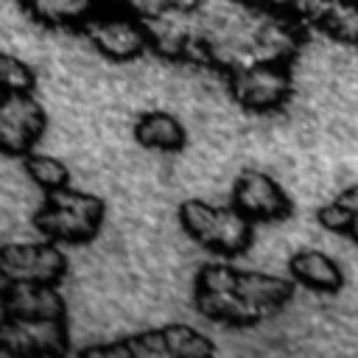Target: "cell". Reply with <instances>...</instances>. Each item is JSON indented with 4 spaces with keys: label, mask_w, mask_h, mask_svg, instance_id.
I'll use <instances>...</instances> for the list:
<instances>
[{
    "label": "cell",
    "mask_w": 358,
    "mask_h": 358,
    "mask_svg": "<svg viewBox=\"0 0 358 358\" xmlns=\"http://www.w3.org/2000/svg\"><path fill=\"white\" fill-rule=\"evenodd\" d=\"M215 347L204 336H199L187 324H165L159 330L137 333L131 338H123L117 344H103V347H87L84 355H213Z\"/></svg>",
    "instance_id": "4"
},
{
    "label": "cell",
    "mask_w": 358,
    "mask_h": 358,
    "mask_svg": "<svg viewBox=\"0 0 358 358\" xmlns=\"http://www.w3.org/2000/svg\"><path fill=\"white\" fill-rule=\"evenodd\" d=\"M3 280H31V282H59L67 274V255L56 241L42 243H8L0 252Z\"/></svg>",
    "instance_id": "6"
},
{
    "label": "cell",
    "mask_w": 358,
    "mask_h": 358,
    "mask_svg": "<svg viewBox=\"0 0 358 358\" xmlns=\"http://www.w3.org/2000/svg\"><path fill=\"white\" fill-rule=\"evenodd\" d=\"M319 28L344 45H358V0L322 3L316 14Z\"/></svg>",
    "instance_id": "15"
},
{
    "label": "cell",
    "mask_w": 358,
    "mask_h": 358,
    "mask_svg": "<svg viewBox=\"0 0 358 358\" xmlns=\"http://www.w3.org/2000/svg\"><path fill=\"white\" fill-rule=\"evenodd\" d=\"M179 224L196 243L224 257H232L249 249L255 221L243 215L235 204L218 207L201 199H187L179 204Z\"/></svg>",
    "instance_id": "1"
},
{
    "label": "cell",
    "mask_w": 358,
    "mask_h": 358,
    "mask_svg": "<svg viewBox=\"0 0 358 358\" xmlns=\"http://www.w3.org/2000/svg\"><path fill=\"white\" fill-rule=\"evenodd\" d=\"M22 165H25V173L34 179V185L42 187L45 193H56V190H62V187L70 185V171L56 157H45V154L28 151L22 157Z\"/></svg>",
    "instance_id": "16"
},
{
    "label": "cell",
    "mask_w": 358,
    "mask_h": 358,
    "mask_svg": "<svg viewBox=\"0 0 358 358\" xmlns=\"http://www.w3.org/2000/svg\"><path fill=\"white\" fill-rule=\"evenodd\" d=\"M87 22H90L87 25L90 42L112 62L137 59L151 45L148 25H143L134 17H103V20H87Z\"/></svg>",
    "instance_id": "9"
},
{
    "label": "cell",
    "mask_w": 358,
    "mask_h": 358,
    "mask_svg": "<svg viewBox=\"0 0 358 358\" xmlns=\"http://www.w3.org/2000/svg\"><path fill=\"white\" fill-rule=\"evenodd\" d=\"M48 117L42 103L31 92H6L0 101V151L8 157H25L45 134Z\"/></svg>",
    "instance_id": "5"
},
{
    "label": "cell",
    "mask_w": 358,
    "mask_h": 358,
    "mask_svg": "<svg viewBox=\"0 0 358 358\" xmlns=\"http://www.w3.org/2000/svg\"><path fill=\"white\" fill-rule=\"evenodd\" d=\"M336 199H338L347 210H352V213L358 215V185H350V187H347V190H341Z\"/></svg>",
    "instance_id": "20"
},
{
    "label": "cell",
    "mask_w": 358,
    "mask_h": 358,
    "mask_svg": "<svg viewBox=\"0 0 358 358\" xmlns=\"http://www.w3.org/2000/svg\"><path fill=\"white\" fill-rule=\"evenodd\" d=\"M316 221H319L324 229H330V232L347 235V232H350V227H352V221H355V213H352V210H347V207L336 199V201H327V204H322V207H319Z\"/></svg>",
    "instance_id": "19"
},
{
    "label": "cell",
    "mask_w": 358,
    "mask_h": 358,
    "mask_svg": "<svg viewBox=\"0 0 358 358\" xmlns=\"http://www.w3.org/2000/svg\"><path fill=\"white\" fill-rule=\"evenodd\" d=\"M0 70H3V87L6 92H31L34 90V73L25 62L14 59V56H3L0 59Z\"/></svg>",
    "instance_id": "18"
},
{
    "label": "cell",
    "mask_w": 358,
    "mask_h": 358,
    "mask_svg": "<svg viewBox=\"0 0 358 358\" xmlns=\"http://www.w3.org/2000/svg\"><path fill=\"white\" fill-rule=\"evenodd\" d=\"M291 70L282 59H263L229 73V92L249 112H277L291 98Z\"/></svg>",
    "instance_id": "3"
},
{
    "label": "cell",
    "mask_w": 358,
    "mask_h": 358,
    "mask_svg": "<svg viewBox=\"0 0 358 358\" xmlns=\"http://www.w3.org/2000/svg\"><path fill=\"white\" fill-rule=\"evenodd\" d=\"M232 204L252 221H282L294 210L288 193L263 171H243L235 179Z\"/></svg>",
    "instance_id": "8"
},
{
    "label": "cell",
    "mask_w": 358,
    "mask_h": 358,
    "mask_svg": "<svg viewBox=\"0 0 358 358\" xmlns=\"http://www.w3.org/2000/svg\"><path fill=\"white\" fill-rule=\"evenodd\" d=\"M319 3H336V0H319Z\"/></svg>",
    "instance_id": "22"
},
{
    "label": "cell",
    "mask_w": 358,
    "mask_h": 358,
    "mask_svg": "<svg viewBox=\"0 0 358 358\" xmlns=\"http://www.w3.org/2000/svg\"><path fill=\"white\" fill-rule=\"evenodd\" d=\"M103 213L106 207L98 196L73 190L67 185L56 193H48L42 210H36L34 215V224L48 241L76 246V243H90L98 235Z\"/></svg>",
    "instance_id": "2"
},
{
    "label": "cell",
    "mask_w": 358,
    "mask_h": 358,
    "mask_svg": "<svg viewBox=\"0 0 358 358\" xmlns=\"http://www.w3.org/2000/svg\"><path fill=\"white\" fill-rule=\"evenodd\" d=\"M0 350L11 355H59L67 350V322L3 316Z\"/></svg>",
    "instance_id": "7"
},
{
    "label": "cell",
    "mask_w": 358,
    "mask_h": 358,
    "mask_svg": "<svg viewBox=\"0 0 358 358\" xmlns=\"http://www.w3.org/2000/svg\"><path fill=\"white\" fill-rule=\"evenodd\" d=\"M3 316L22 319H64L67 305L53 282H31V280H3L0 294Z\"/></svg>",
    "instance_id": "10"
},
{
    "label": "cell",
    "mask_w": 358,
    "mask_h": 358,
    "mask_svg": "<svg viewBox=\"0 0 358 358\" xmlns=\"http://www.w3.org/2000/svg\"><path fill=\"white\" fill-rule=\"evenodd\" d=\"M196 308L207 319L235 327H249L266 316V310L246 302L235 288H196Z\"/></svg>",
    "instance_id": "11"
},
{
    "label": "cell",
    "mask_w": 358,
    "mask_h": 358,
    "mask_svg": "<svg viewBox=\"0 0 358 358\" xmlns=\"http://www.w3.org/2000/svg\"><path fill=\"white\" fill-rule=\"evenodd\" d=\"M288 268L299 285L319 291V294H336L344 285V274H341L338 263L319 249H302V252L291 255Z\"/></svg>",
    "instance_id": "12"
},
{
    "label": "cell",
    "mask_w": 358,
    "mask_h": 358,
    "mask_svg": "<svg viewBox=\"0 0 358 358\" xmlns=\"http://www.w3.org/2000/svg\"><path fill=\"white\" fill-rule=\"evenodd\" d=\"M25 3L31 6V11L36 17H42L50 25L81 20L90 6V0H25Z\"/></svg>",
    "instance_id": "17"
},
{
    "label": "cell",
    "mask_w": 358,
    "mask_h": 358,
    "mask_svg": "<svg viewBox=\"0 0 358 358\" xmlns=\"http://www.w3.org/2000/svg\"><path fill=\"white\" fill-rule=\"evenodd\" d=\"M347 235H350V238L358 243V215H355V221H352V227H350V232H347Z\"/></svg>",
    "instance_id": "21"
},
{
    "label": "cell",
    "mask_w": 358,
    "mask_h": 358,
    "mask_svg": "<svg viewBox=\"0 0 358 358\" xmlns=\"http://www.w3.org/2000/svg\"><path fill=\"white\" fill-rule=\"evenodd\" d=\"M134 137L140 145L151 151H182L185 148V126L171 112H143L134 123Z\"/></svg>",
    "instance_id": "14"
},
{
    "label": "cell",
    "mask_w": 358,
    "mask_h": 358,
    "mask_svg": "<svg viewBox=\"0 0 358 358\" xmlns=\"http://www.w3.org/2000/svg\"><path fill=\"white\" fill-rule=\"evenodd\" d=\"M235 291L257 305L260 310H277L280 305H285L294 296V282L285 277H274V274H263V271H238L235 277Z\"/></svg>",
    "instance_id": "13"
}]
</instances>
